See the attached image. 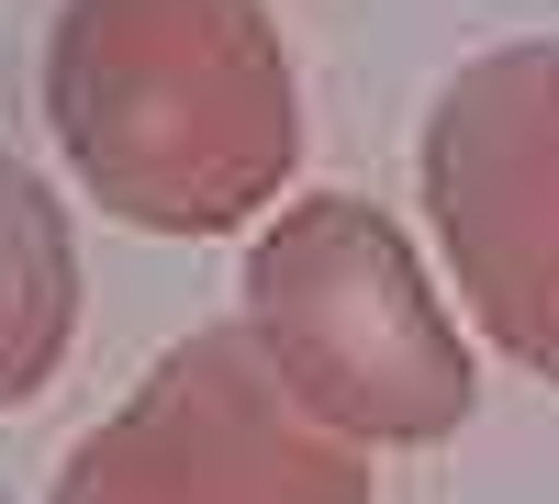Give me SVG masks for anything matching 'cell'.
<instances>
[{"label": "cell", "mask_w": 559, "mask_h": 504, "mask_svg": "<svg viewBox=\"0 0 559 504\" xmlns=\"http://www.w3.org/2000/svg\"><path fill=\"white\" fill-rule=\"evenodd\" d=\"M236 326L258 337L280 392L358 448H437L481 403V371L448 326L426 258L358 191H302L269 213V236L247 247Z\"/></svg>", "instance_id": "7a4b0ae2"}, {"label": "cell", "mask_w": 559, "mask_h": 504, "mask_svg": "<svg viewBox=\"0 0 559 504\" xmlns=\"http://www.w3.org/2000/svg\"><path fill=\"white\" fill-rule=\"evenodd\" d=\"M45 504H369V448L313 426L247 326H191L57 460Z\"/></svg>", "instance_id": "3957f363"}, {"label": "cell", "mask_w": 559, "mask_h": 504, "mask_svg": "<svg viewBox=\"0 0 559 504\" xmlns=\"http://www.w3.org/2000/svg\"><path fill=\"white\" fill-rule=\"evenodd\" d=\"M414 179L481 337L559 382V34L459 68L414 134Z\"/></svg>", "instance_id": "277c9868"}, {"label": "cell", "mask_w": 559, "mask_h": 504, "mask_svg": "<svg viewBox=\"0 0 559 504\" xmlns=\"http://www.w3.org/2000/svg\"><path fill=\"white\" fill-rule=\"evenodd\" d=\"M68 337H79V236H68V202L0 146V415L34 403L45 382L68 371Z\"/></svg>", "instance_id": "5b68a950"}, {"label": "cell", "mask_w": 559, "mask_h": 504, "mask_svg": "<svg viewBox=\"0 0 559 504\" xmlns=\"http://www.w3.org/2000/svg\"><path fill=\"white\" fill-rule=\"evenodd\" d=\"M45 124L79 191L146 236H236L302 168V90L269 0H57Z\"/></svg>", "instance_id": "6da1fadb"}]
</instances>
